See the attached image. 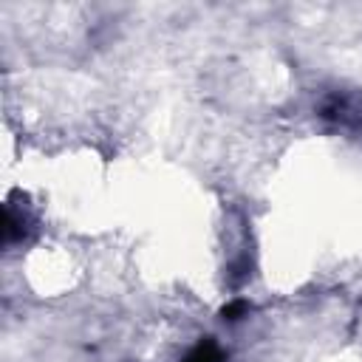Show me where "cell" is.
Masks as SVG:
<instances>
[{"label": "cell", "mask_w": 362, "mask_h": 362, "mask_svg": "<svg viewBox=\"0 0 362 362\" xmlns=\"http://www.w3.org/2000/svg\"><path fill=\"white\" fill-rule=\"evenodd\" d=\"M28 226H31L28 212H25V209H17L14 201L8 198V201H6V212H3V243L8 246V243H14V240L25 238Z\"/></svg>", "instance_id": "6da1fadb"}, {"label": "cell", "mask_w": 362, "mask_h": 362, "mask_svg": "<svg viewBox=\"0 0 362 362\" xmlns=\"http://www.w3.org/2000/svg\"><path fill=\"white\" fill-rule=\"evenodd\" d=\"M181 362H226V354H223V348L212 337H206L195 348H189V354Z\"/></svg>", "instance_id": "7a4b0ae2"}, {"label": "cell", "mask_w": 362, "mask_h": 362, "mask_svg": "<svg viewBox=\"0 0 362 362\" xmlns=\"http://www.w3.org/2000/svg\"><path fill=\"white\" fill-rule=\"evenodd\" d=\"M246 311H249V303L238 297V300H232V303H226V305L221 308V317H223V320H229V322H235V320H240Z\"/></svg>", "instance_id": "3957f363"}]
</instances>
